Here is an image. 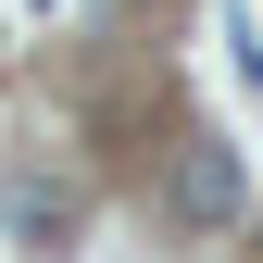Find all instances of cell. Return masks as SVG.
Returning a JSON list of instances; mask_svg holds the SVG:
<instances>
[{"label": "cell", "instance_id": "1", "mask_svg": "<svg viewBox=\"0 0 263 263\" xmlns=\"http://www.w3.org/2000/svg\"><path fill=\"white\" fill-rule=\"evenodd\" d=\"M251 201V176H238V151H176V176H163V213H176V226H226V213H238Z\"/></svg>", "mask_w": 263, "mask_h": 263}, {"label": "cell", "instance_id": "2", "mask_svg": "<svg viewBox=\"0 0 263 263\" xmlns=\"http://www.w3.org/2000/svg\"><path fill=\"white\" fill-rule=\"evenodd\" d=\"M13 226H25L38 251H63V226H76V188H63V176H25V188H13Z\"/></svg>", "mask_w": 263, "mask_h": 263}]
</instances>
